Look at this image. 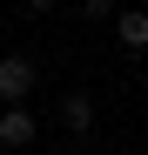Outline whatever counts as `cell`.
<instances>
[{
	"label": "cell",
	"instance_id": "1",
	"mask_svg": "<svg viewBox=\"0 0 148 155\" xmlns=\"http://www.w3.org/2000/svg\"><path fill=\"white\" fill-rule=\"evenodd\" d=\"M34 81H40V68H34L27 54H0V108L27 101V94H34Z\"/></svg>",
	"mask_w": 148,
	"mask_h": 155
},
{
	"label": "cell",
	"instance_id": "2",
	"mask_svg": "<svg viewBox=\"0 0 148 155\" xmlns=\"http://www.w3.org/2000/svg\"><path fill=\"white\" fill-rule=\"evenodd\" d=\"M40 142V121H34V108H27V101H14V108H0V148H34Z\"/></svg>",
	"mask_w": 148,
	"mask_h": 155
},
{
	"label": "cell",
	"instance_id": "3",
	"mask_svg": "<svg viewBox=\"0 0 148 155\" xmlns=\"http://www.w3.org/2000/svg\"><path fill=\"white\" fill-rule=\"evenodd\" d=\"M94 115H101V108H94V94H88V88H67V94L54 101V121L67 128V135H88V128H94Z\"/></svg>",
	"mask_w": 148,
	"mask_h": 155
},
{
	"label": "cell",
	"instance_id": "4",
	"mask_svg": "<svg viewBox=\"0 0 148 155\" xmlns=\"http://www.w3.org/2000/svg\"><path fill=\"white\" fill-rule=\"evenodd\" d=\"M114 47L121 54H148V7H114Z\"/></svg>",
	"mask_w": 148,
	"mask_h": 155
},
{
	"label": "cell",
	"instance_id": "5",
	"mask_svg": "<svg viewBox=\"0 0 148 155\" xmlns=\"http://www.w3.org/2000/svg\"><path fill=\"white\" fill-rule=\"evenodd\" d=\"M81 20H94V27H101V20H114V0H81Z\"/></svg>",
	"mask_w": 148,
	"mask_h": 155
},
{
	"label": "cell",
	"instance_id": "6",
	"mask_svg": "<svg viewBox=\"0 0 148 155\" xmlns=\"http://www.w3.org/2000/svg\"><path fill=\"white\" fill-rule=\"evenodd\" d=\"M20 7H27V14H47V7H54V0H20Z\"/></svg>",
	"mask_w": 148,
	"mask_h": 155
}]
</instances>
